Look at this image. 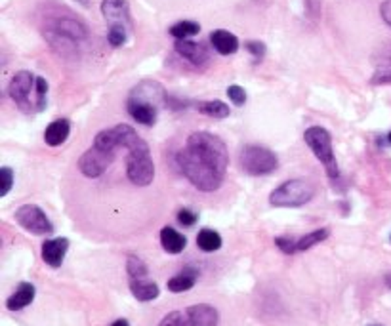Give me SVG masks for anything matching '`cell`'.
Returning a JSON list of instances; mask_svg holds the SVG:
<instances>
[{"mask_svg": "<svg viewBox=\"0 0 391 326\" xmlns=\"http://www.w3.org/2000/svg\"><path fill=\"white\" fill-rule=\"evenodd\" d=\"M373 326H378V325H373Z\"/></svg>", "mask_w": 391, "mask_h": 326, "instance_id": "40", "label": "cell"}, {"mask_svg": "<svg viewBox=\"0 0 391 326\" xmlns=\"http://www.w3.org/2000/svg\"><path fill=\"white\" fill-rule=\"evenodd\" d=\"M201 31V25L197 21H178L174 25L170 27V35L174 36L176 40H186V38H191V36L199 35Z\"/></svg>", "mask_w": 391, "mask_h": 326, "instance_id": "25", "label": "cell"}, {"mask_svg": "<svg viewBox=\"0 0 391 326\" xmlns=\"http://www.w3.org/2000/svg\"><path fill=\"white\" fill-rule=\"evenodd\" d=\"M189 326H218L220 315L218 309L208 303H197L186 309Z\"/></svg>", "mask_w": 391, "mask_h": 326, "instance_id": "14", "label": "cell"}, {"mask_svg": "<svg viewBox=\"0 0 391 326\" xmlns=\"http://www.w3.org/2000/svg\"><path fill=\"white\" fill-rule=\"evenodd\" d=\"M388 141H390V143H391V132L388 134Z\"/></svg>", "mask_w": 391, "mask_h": 326, "instance_id": "39", "label": "cell"}, {"mask_svg": "<svg viewBox=\"0 0 391 326\" xmlns=\"http://www.w3.org/2000/svg\"><path fill=\"white\" fill-rule=\"evenodd\" d=\"M101 14H103L109 29H118L126 33L132 31L130 6L126 0H101Z\"/></svg>", "mask_w": 391, "mask_h": 326, "instance_id": "11", "label": "cell"}, {"mask_svg": "<svg viewBox=\"0 0 391 326\" xmlns=\"http://www.w3.org/2000/svg\"><path fill=\"white\" fill-rule=\"evenodd\" d=\"M244 48L249 50V53L254 58V62H262L264 60V55H266V45L264 42H260V40H249Z\"/></svg>", "mask_w": 391, "mask_h": 326, "instance_id": "32", "label": "cell"}, {"mask_svg": "<svg viewBox=\"0 0 391 326\" xmlns=\"http://www.w3.org/2000/svg\"><path fill=\"white\" fill-rule=\"evenodd\" d=\"M386 284H388V286H390V288H391V271L388 275H386Z\"/></svg>", "mask_w": 391, "mask_h": 326, "instance_id": "38", "label": "cell"}, {"mask_svg": "<svg viewBox=\"0 0 391 326\" xmlns=\"http://www.w3.org/2000/svg\"><path fill=\"white\" fill-rule=\"evenodd\" d=\"M8 94L23 113H40L48 99V80L35 77L31 71H19L10 80Z\"/></svg>", "mask_w": 391, "mask_h": 326, "instance_id": "2", "label": "cell"}, {"mask_svg": "<svg viewBox=\"0 0 391 326\" xmlns=\"http://www.w3.org/2000/svg\"><path fill=\"white\" fill-rule=\"evenodd\" d=\"M303 140L307 143V147L313 151V155L320 160V164L327 168L329 176L336 179L340 176V170L336 157H334V149H332V136L329 130H325L320 126H312L305 130Z\"/></svg>", "mask_w": 391, "mask_h": 326, "instance_id": "6", "label": "cell"}, {"mask_svg": "<svg viewBox=\"0 0 391 326\" xmlns=\"http://www.w3.org/2000/svg\"><path fill=\"white\" fill-rule=\"evenodd\" d=\"M370 82L373 84H391V53L382 58V62L376 65Z\"/></svg>", "mask_w": 391, "mask_h": 326, "instance_id": "27", "label": "cell"}, {"mask_svg": "<svg viewBox=\"0 0 391 326\" xmlns=\"http://www.w3.org/2000/svg\"><path fill=\"white\" fill-rule=\"evenodd\" d=\"M390 240H391V237H390Z\"/></svg>", "mask_w": 391, "mask_h": 326, "instance_id": "41", "label": "cell"}, {"mask_svg": "<svg viewBox=\"0 0 391 326\" xmlns=\"http://www.w3.org/2000/svg\"><path fill=\"white\" fill-rule=\"evenodd\" d=\"M35 294L36 288L31 282H21L16 292L6 300V308H8V311H21V309H25L27 305L33 303Z\"/></svg>", "mask_w": 391, "mask_h": 326, "instance_id": "17", "label": "cell"}, {"mask_svg": "<svg viewBox=\"0 0 391 326\" xmlns=\"http://www.w3.org/2000/svg\"><path fill=\"white\" fill-rule=\"evenodd\" d=\"M159 326H189L187 313L186 311H172L160 321Z\"/></svg>", "mask_w": 391, "mask_h": 326, "instance_id": "29", "label": "cell"}, {"mask_svg": "<svg viewBox=\"0 0 391 326\" xmlns=\"http://www.w3.org/2000/svg\"><path fill=\"white\" fill-rule=\"evenodd\" d=\"M126 273H128L130 279H147L149 269H147V265H145L142 258L128 256V260H126Z\"/></svg>", "mask_w": 391, "mask_h": 326, "instance_id": "28", "label": "cell"}, {"mask_svg": "<svg viewBox=\"0 0 391 326\" xmlns=\"http://www.w3.org/2000/svg\"><path fill=\"white\" fill-rule=\"evenodd\" d=\"M16 221L33 235H52L53 225L42 208L36 204H23L16 210Z\"/></svg>", "mask_w": 391, "mask_h": 326, "instance_id": "8", "label": "cell"}, {"mask_svg": "<svg viewBox=\"0 0 391 326\" xmlns=\"http://www.w3.org/2000/svg\"><path fill=\"white\" fill-rule=\"evenodd\" d=\"M130 292L138 301H153L159 298V284L149 279H130Z\"/></svg>", "mask_w": 391, "mask_h": 326, "instance_id": "19", "label": "cell"}, {"mask_svg": "<svg viewBox=\"0 0 391 326\" xmlns=\"http://www.w3.org/2000/svg\"><path fill=\"white\" fill-rule=\"evenodd\" d=\"M12 186H14V172L12 168L2 166L0 168V197H6Z\"/></svg>", "mask_w": 391, "mask_h": 326, "instance_id": "30", "label": "cell"}, {"mask_svg": "<svg viewBox=\"0 0 391 326\" xmlns=\"http://www.w3.org/2000/svg\"><path fill=\"white\" fill-rule=\"evenodd\" d=\"M227 96H229V99H231L233 103H235L237 107L244 105V103H247V92H244V88L237 86V84H233V86L227 88Z\"/></svg>", "mask_w": 391, "mask_h": 326, "instance_id": "33", "label": "cell"}, {"mask_svg": "<svg viewBox=\"0 0 391 326\" xmlns=\"http://www.w3.org/2000/svg\"><path fill=\"white\" fill-rule=\"evenodd\" d=\"M240 166L250 176H267L275 172L279 159L271 149L262 145H247L240 153Z\"/></svg>", "mask_w": 391, "mask_h": 326, "instance_id": "7", "label": "cell"}, {"mask_svg": "<svg viewBox=\"0 0 391 326\" xmlns=\"http://www.w3.org/2000/svg\"><path fill=\"white\" fill-rule=\"evenodd\" d=\"M111 326H130V323H128L126 318H116L115 323H113Z\"/></svg>", "mask_w": 391, "mask_h": 326, "instance_id": "37", "label": "cell"}, {"mask_svg": "<svg viewBox=\"0 0 391 326\" xmlns=\"http://www.w3.org/2000/svg\"><path fill=\"white\" fill-rule=\"evenodd\" d=\"M197 277H199V273H197L195 269H184L181 273L174 275L172 279L168 281V290L174 292V294H181V292H187L191 290L193 286H195L197 282Z\"/></svg>", "mask_w": 391, "mask_h": 326, "instance_id": "22", "label": "cell"}, {"mask_svg": "<svg viewBox=\"0 0 391 326\" xmlns=\"http://www.w3.org/2000/svg\"><path fill=\"white\" fill-rule=\"evenodd\" d=\"M186 147L197 153L206 162H210L214 168H218L222 174L227 172L229 153H227V147H225L222 138H218L210 132H193L187 138Z\"/></svg>", "mask_w": 391, "mask_h": 326, "instance_id": "4", "label": "cell"}, {"mask_svg": "<svg viewBox=\"0 0 391 326\" xmlns=\"http://www.w3.org/2000/svg\"><path fill=\"white\" fill-rule=\"evenodd\" d=\"M275 244L281 248V252H285V254H296V252H298V238L288 237V235L277 237Z\"/></svg>", "mask_w": 391, "mask_h": 326, "instance_id": "31", "label": "cell"}, {"mask_svg": "<svg viewBox=\"0 0 391 326\" xmlns=\"http://www.w3.org/2000/svg\"><path fill=\"white\" fill-rule=\"evenodd\" d=\"M380 14H382V19L391 27V0H386L382 6H380Z\"/></svg>", "mask_w": 391, "mask_h": 326, "instance_id": "36", "label": "cell"}, {"mask_svg": "<svg viewBox=\"0 0 391 326\" xmlns=\"http://www.w3.org/2000/svg\"><path fill=\"white\" fill-rule=\"evenodd\" d=\"M197 109L206 116H212V118H227L229 116V105H225L223 101H218V99H214V101H199L197 103Z\"/></svg>", "mask_w": 391, "mask_h": 326, "instance_id": "24", "label": "cell"}, {"mask_svg": "<svg viewBox=\"0 0 391 326\" xmlns=\"http://www.w3.org/2000/svg\"><path fill=\"white\" fill-rule=\"evenodd\" d=\"M115 160V151L101 149L98 145H92L79 159V170L86 177H99Z\"/></svg>", "mask_w": 391, "mask_h": 326, "instance_id": "9", "label": "cell"}, {"mask_svg": "<svg viewBox=\"0 0 391 326\" xmlns=\"http://www.w3.org/2000/svg\"><path fill=\"white\" fill-rule=\"evenodd\" d=\"M69 134H71V123H69L67 118H58V121H53V123L48 124V128H46L45 132L46 145L58 147V145L65 143V140L69 138Z\"/></svg>", "mask_w": 391, "mask_h": 326, "instance_id": "18", "label": "cell"}, {"mask_svg": "<svg viewBox=\"0 0 391 326\" xmlns=\"http://www.w3.org/2000/svg\"><path fill=\"white\" fill-rule=\"evenodd\" d=\"M197 220H199V216H197L193 210H189V208H181V210L178 212V221L184 227H193Z\"/></svg>", "mask_w": 391, "mask_h": 326, "instance_id": "34", "label": "cell"}, {"mask_svg": "<svg viewBox=\"0 0 391 326\" xmlns=\"http://www.w3.org/2000/svg\"><path fill=\"white\" fill-rule=\"evenodd\" d=\"M160 244L168 254H179V252L186 250L187 238L186 235H181L174 227H162V231H160Z\"/></svg>", "mask_w": 391, "mask_h": 326, "instance_id": "21", "label": "cell"}, {"mask_svg": "<svg viewBox=\"0 0 391 326\" xmlns=\"http://www.w3.org/2000/svg\"><path fill=\"white\" fill-rule=\"evenodd\" d=\"M197 247L201 248L203 252H216L222 248V237L220 233L214 229H201L197 235Z\"/></svg>", "mask_w": 391, "mask_h": 326, "instance_id": "23", "label": "cell"}, {"mask_svg": "<svg viewBox=\"0 0 391 326\" xmlns=\"http://www.w3.org/2000/svg\"><path fill=\"white\" fill-rule=\"evenodd\" d=\"M176 52L187 60L189 63H193L197 67H201V65H205L208 62V50H206L205 45H201V42H193V40H176Z\"/></svg>", "mask_w": 391, "mask_h": 326, "instance_id": "15", "label": "cell"}, {"mask_svg": "<svg viewBox=\"0 0 391 326\" xmlns=\"http://www.w3.org/2000/svg\"><path fill=\"white\" fill-rule=\"evenodd\" d=\"M130 101H138V103H145V105L153 107H162L168 99L166 90L162 88V84H159L157 80H142L138 86H134L130 96Z\"/></svg>", "mask_w": 391, "mask_h": 326, "instance_id": "12", "label": "cell"}, {"mask_svg": "<svg viewBox=\"0 0 391 326\" xmlns=\"http://www.w3.org/2000/svg\"><path fill=\"white\" fill-rule=\"evenodd\" d=\"M315 197V187L305 179H288L269 195V203L275 208H298Z\"/></svg>", "mask_w": 391, "mask_h": 326, "instance_id": "5", "label": "cell"}, {"mask_svg": "<svg viewBox=\"0 0 391 326\" xmlns=\"http://www.w3.org/2000/svg\"><path fill=\"white\" fill-rule=\"evenodd\" d=\"M210 42H212L214 50L222 55H233V53L239 50V38L225 31V29H218L210 33Z\"/></svg>", "mask_w": 391, "mask_h": 326, "instance_id": "16", "label": "cell"}, {"mask_svg": "<svg viewBox=\"0 0 391 326\" xmlns=\"http://www.w3.org/2000/svg\"><path fill=\"white\" fill-rule=\"evenodd\" d=\"M88 31L79 18L71 14H63L48 19L45 27V38L55 52L62 55H77L79 45L86 40Z\"/></svg>", "mask_w": 391, "mask_h": 326, "instance_id": "1", "label": "cell"}, {"mask_svg": "<svg viewBox=\"0 0 391 326\" xmlns=\"http://www.w3.org/2000/svg\"><path fill=\"white\" fill-rule=\"evenodd\" d=\"M67 250H69V238H50L42 244L40 256L45 260V264H48L50 267H60L63 264V260H65Z\"/></svg>", "mask_w": 391, "mask_h": 326, "instance_id": "13", "label": "cell"}, {"mask_svg": "<svg viewBox=\"0 0 391 326\" xmlns=\"http://www.w3.org/2000/svg\"><path fill=\"white\" fill-rule=\"evenodd\" d=\"M330 235V229L327 227H323V229H315L312 233H307L305 237H300L298 238V252H305V250H310L313 248L315 244H320L323 240H327Z\"/></svg>", "mask_w": 391, "mask_h": 326, "instance_id": "26", "label": "cell"}, {"mask_svg": "<svg viewBox=\"0 0 391 326\" xmlns=\"http://www.w3.org/2000/svg\"><path fill=\"white\" fill-rule=\"evenodd\" d=\"M305 2V8H307V14L312 16L313 19L319 18L320 14V4H323V0H303Z\"/></svg>", "mask_w": 391, "mask_h": 326, "instance_id": "35", "label": "cell"}, {"mask_svg": "<svg viewBox=\"0 0 391 326\" xmlns=\"http://www.w3.org/2000/svg\"><path fill=\"white\" fill-rule=\"evenodd\" d=\"M178 164L181 168V172L186 174V177L199 189V191H205V193H212L218 191L223 184V177L218 168H214L210 162H206L205 159H201L197 153L191 149H184L178 153Z\"/></svg>", "mask_w": 391, "mask_h": 326, "instance_id": "3", "label": "cell"}, {"mask_svg": "<svg viewBox=\"0 0 391 326\" xmlns=\"http://www.w3.org/2000/svg\"><path fill=\"white\" fill-rule=\"evenodd\" d=\"M126 109L132 116L136 123L143 124V126H153L157 123V115H159V109L153 105H145V103H138V101H130L126 103Z\"/></svg>", "mask_w": 391, "mask_h": 326, "instance_id": "20", "label": "cell"}, {"mask_svg": "<svg viewBox=\"0 0 391 326\" xmlns=\"http://www.w3.org/2000/svg\"><path fill=\"white\" fill-rule=\"evenodd\" d=\"M126 174L134 186L147 187L155 179V164H153L151 153H140V155H128L126 159Z\"/></svg>", "mask_w": 391, "mask_h": 326, "instance_id": "10", "label": "cell"}]
</instances>
